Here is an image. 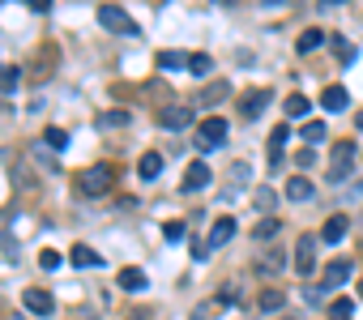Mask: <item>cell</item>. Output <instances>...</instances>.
Wrapping results in <instances>:
<instances>
[{
  "instance_id": "6da1fadb",
  "label": "cell",
  "mask_w": 363,
  "mask_h": 320,
  "mask_svg": "<svg viewBox=\"0 0 363 320\" xmlns=\"http://www.w3.org/2000/svg\"><path fill=\"white\" fill-rule=\"evenodd\" d=\"M111 167L107 162H99V167H86V171H77V192L82 196H107L111 192Z\"/></svg>"
},
{
  "instance_id": "7a4b0ae2",
  "label": "cell",
  "mask_w": 363,
  "mask_h": 320,
  "mask_svg": "<svg viewBox=\"0 0 363 320\" xmlns=\"http://www.w3.org/2000/svg\"><path fill=\"white\" fill-rule=\"evenodd\" d=\"M351 167H355V145L351 141H337L333 145V158H329V184H346Z\"/></svg>"
},
{
  "instance_id": "3957f363",
  "label": "cell",
  "mask_w": 363,
  "mask_h": 320,
  "mask_svg": "<svg viewBox=\"0 0 363 320\" xmlns=\"http://www.w3.org/2000/svg\"><path fill=\"white\" fill-rule=\"evenodd\" d=\"M223 141H227V120L223 115H205L197 124V145L201 150H218Z\"/></svg>"
},
{
  "instance_id": "277c9868",
  "label": "cell",
  "mask_w": 363,
  "mask_h": 320,
  "mask_svg": "<svg viewBox=\"0 0 363 320\" xmlns=\"http://www.w3.org/2000/svg\"><path fill=\"white\" fill-rule=\"evenodd\" d=\"M99 26L111 30V35H137L133 17H129L124 9H115V5H103V9H99Z\"/></svg>"
},
{
  "instance_id": "5b68a950",
  "label": "cell",
  "mask_w": 363,
  "mask_h": 320,
  "mask_svg": "<svg viewBox=\"0 0 363 320\" xmlns=\"http://www.w3.org/2000/svg\"><path fill=\"white\" fill-rule=\"evenodd\" d=\"M295 269H299V278H308L312 269H317V235H299V243H295Z\"/></svg>"
},
{
  "instance_id": "8992f818",
  "label": "cell",
  "mask_w": 363,
  "mask_h": 320,
  "mask_svg": "<svg viewBox=\"0 0 363 320\" xmlns=\"http://www.w3.org/2000/svg\"><path fill=\"white\" fill-rule=\"evenodd\" d=\"M21 303H26V312H35V316H52L56 312V299L43 286H26L21 290Z\"/></svg>"
},
{
  "instance_id": "52a82bcc",
  "label": "cell",
  "mask_w": 363,
  "mask_h": 320,
  "mask_svg": "<svg viewBox=\"0 0 363 320\" xmlns=\"http://www.w3.org/2000/svg\"><path fill=\"white\" fill-rule=\"evenodd\" d=\"M265 107H270V90H261V86L248 90L244 98H239V115H244V120H257Z\"/></svg>"
},
{
  "instance_id": "ba28073f",
  "label": "cell",
  "mask_w": 363,
  "mask_h": 320,
  "mask_svg": "<svg viewBox=\"0 0 363 320\" xmlns=\"http://www.w3.org/2000/svg\"><path fill=\"white\" fill-rule=\"evenodd\" d=\"M158 124H162L167 133L188 129V124H192V107H162V111H158Z\"/></svg>"
},
{
  "instance_id": "9c48e42d",
  "label": "cell",
  "mask_w": 363,
  "mask_h": 320,
  "mask_svg": "<svg viewBox=\"0 0 363 320\" xmlns=\"http://www.w3.org/2000/svg\"><path fill=\"white\" fill-rule=\"evenodd\" d=\"M210 167L205 162H188V171H184V192H201V188H210Z\"/></svg>"
},
{
  "instance_id": "30bf717a",
  "label": "cell",
  "mask_w": 363,
  "mask_h": 320,
  "mask_svg": "<svg viewBox=\"0 0 363 320\" xmlns=\"http://www.w3.org/2000/svg\"><path fill=\"white\" fill-rule=\"evenodd\" d=\"M351 261H333V265H325V274H321V286L325 290H333V286H342V282H351Z\"/></svg>"
},
{
  "instance_id": "8fae6325",
  "label": "cell",
  "mask_w": 363,
  "mask_h": 320,
  "mask_svg": "<svg viewBox=\"0 0 363 320\" xmlns=\"http://www.w3.org/2000/svg\"><path fill=\"white\" fill-rule=\"evenodd\" d=\"M231 235H235V218H218L214 231H210V239H205V248H210V252L223 248V243H231Z\"/></svg>"
},
{
  "instance_id": "7c38bea8",
  "label": "cell",
  "mask_w": 363,
  "mask_h": 320,
  "mask_svg": "<svg viewBox=\"0 0 363 320\" xmlns=\"http://www.w3.org/2000/svg\"><path fill=\"white\" fill-rule=\"evenodd\" d=\"M312 192H317V188H312V180L308 176H290V184H286V201H312Z\"/></svg>"
},
{
  "instance_id": "4fadbf2b",
  "label": "cell",
  "mask_w": 363,
  "mask_h": 320,
  "mask_svg": "<svg viewBox=\"0 0 363 320\" xmlns=\"http://www.w3.org/2000/svg\"><path fill=\"white\" fill-rule=\"evenodd\" d=\"M227 94H231V82H210V86L197 94V107H214V103H223Z\"/></svg>"
},
{
  "instance_id": "5bb4252c",
  "label": "cell",
  "mask_w": 363,
  "mask_h": 320,
  "mask_svg": "<svg viewBox=\"0 0 363 320\" xmlns=\"http://www.w3.org/2000/svg\"><path fill=\"white\" fill-rule=\"evenodd\" d=\"M346 231H351V223H346L342 214H333V218H325L321 239H325V243H337V239H346Z\"/></svg>"
},
{
  "instance_id": "9a60e30c",
  "label": "cell",
  "mask_w": 363,
  "mask_h": 320,
  "mask_svg": "<svg viewBox=\"0 0 363 320\" xmlns=\"http://www.w3.org/2000/svg\"><path fill=\"white\" fill-rule=\"evenodd\" d=\"M115 286L124 290V294H141V290H145V274H141V269H120Z\"/></svg>"
},
{
  "instance_id": "2e32d148",
  "label": "cell",
  "mask_w": 363,
  "mask_h": 320,
  "mask_svg": "<svg viewBox=\"0 0 363 320\" xmlns=\"http://www.w3.org/2000/svg\"><path fill=\"white\" fill-rule=\"evenodd\" d=\"M346 103H351V94L342 86H325V94H321V107L325 111H346Z\"/></svg>"
},
{
  "instance_id": "e0dca14e",
  "label": "cell",
  "mask_w": 363,
  "mask_h": 320,
  "mask_svg": "<svg viewBox=\"0 0 363 320\" xmlns=\"http://www.w3.org/2000/svg\"><path fill=\"white\" fill-rule=\"evenodd\" d=\"M158 171H162V154H158V150H150V154L137 158V176H141V180H158Z\"/></svg>"
},
{
  "instance_id": "ac0fdd59",
  "label": "cell",
  "mask_w": 363,
  "mask_h": 320,
  "mask_svg": "<svg viewBox=\"0 0 363 320\" xmlns=\"http://www.w3.org/2000/svg\"><path fill=\"white\" fill-rule=\"evenodd\" d=\"M68 261H73V265H77V269H90V265H94V269H99V265H103V256H99V252H94V248H90V243H77V248H73V252H68Z\"/></svg>"
},
{
  "instance_id": "d6986e66",
  "label": "cell",
  "mask_w": 363,
  "mask_h": 320,
  "mask_svg": "<svg viewBox=\"0 0 363 320\" xmlns=\"http://www.w3.org/2000/svg\"><path fill=\"white\" fill-rule=\"evenodd\" d=\"M282 111H286L290 120H304V115L312 111V103H308L304 94H286V103H282Z\"/></svg>"
},
{
  "instance_id": "ffe728a7",
  "label": "cell",
  "mask_w": 363,
  "mask_h": 320,
  "mask_svg": "<svg viewBox=\"0 0 363 320\" xmlns=\"http://www.w3.org/2000/svg\"><path fill=\"white\" fill-rule=\"evenodd\" d=\"M158 68H162V73H176V68H188V56H184V52H162V56H158Z\"/></svg>"
},
{
  "instance_id": "44dd1931",
  "label": "cell",
  "mask_w": 363,
  "mask_h": 320,
  "mask_svg": "<svg viewBox=\"0 0 363 320\" xmlns=\"http://www.w3.org/2000/svg\"><path fill=\"white\" fill-rule=\"evenodd\" d=\"M321 43H325V30H317V26H312V30H304V35H299V52L308 56V52H317Z\"/></svg>"
},
{
  "instance_id": "7402d4cb",
  "label": "cell",
  "mask_w": 363,
  "mask_h": 320,
  "mask_svg": "<svg viewBox=\"0 0 363 320\" xmlns=\"http://www.w3.org/2000/svg\"><path fill=\"white\" fill-rule=\"evenodd\" d=\"M282 303H286L282 290H261V312H282Z\"/></svg>"
},
{
  "instance_id": "603a6c76",
  "label": "cell",
  "mask_w": 363,
  "mask_h": 320,
  "mask_svg": "<svg viewBox=\"0 0 363 320\" xmlns=\"http://www.w3.org/2000/svg\"><path fill=\"white\" fill-rule=\"evenodd\" d=\"M299 137L312 145V141H325V120H308V124L299 129Z\"/></svg>"
},
{
  "instance_id": "cb8c5ba5",
  "label": "cell",
  "mask_w": 363,
  "mask_h": 320,
  "mask_svg": "<svg viewBox=\"0 0 363 320\" xmlns=\"http://www.w3.org/2000/svg\"><path fill=\"white\" fill-rule=\"evenodd\" d=\"M43 145H52V150H64V145H68V133L52 124V129H47V133H43Z\"/></svg>"
},
{
  "instance_id": "d4e9b609",
  "label": "cell",
  "mask_w": 363,
  "mask_h": 320,
  "mask_svg": "<svg viewBox=\"0 0 363 320\" xmlns=\"http://www.w3.org/2000/svg\"><path fill=\"white\" fill-rule=\"evenodd\" d=\"M282 265H286V256H282V252H265V256H261V274H278Z\"/></svg>"
},
{
  "instance_id": "484cf974",
  "label": "cell",
  "mask_w": 363,
  "mask_h": 320,
  "mask_svg": "<svg viewBox=\"0 0 363 320\" xmlns=\"http://www.w3.org/2000/svg\"><path fill=\"white\" fill-rule=\"evenodd\" d=\"M210 68H214V60H210V56H188V73H192V77H205Z\"/></svg>"
},
{
  "instance_id": "4316f807",
  "label": "cell",
  "mask_w": 363,
  "mask_h": 320,
  "mask_svg": "<svg viewBox=\"0 0 363 320\" xmlns=\"http://www.w3.org/2000/svg\"><path fill=\"white\" fill-rule=\"evenodd\" d=\"M231 180H235L231 188H244V184L252 180V167H248V162H235V167H231Z\"/></svg>"
},
{
  "instance_id": "83f0119b",
  "label": "cell",
  "mask_w": 363,
  "mask_h": 320,
  "mask_svg": "<svg viewBox=\"0 0 363 320\" xmlns=\"http://www.w3.org/2000/svg\"><path fill=\"white\" fill-rule=\"evenodd\" d=\"M329 43H333V47H337V56H342V64H355V47H351V43H346V39H342V35H333V39H329Z\"/></svg>"
},
{
  "instance_id": "f1b7e54d",
  "label": "cell",
  "mask_w": 363,
  "mask_h": 320,
  "mask_svg": "<svg viewBox=\"0 0 363 320\" xmlns=\"http://www.w3.org/2000/svg\"><path fill=\"white\" fill-rule=\"evenodd\" d=\"M252 235H257L261 243H265V239H274V235H278V218H265V223H257V231H252Z\"/></svg>"
},
{
  "instance_id": "f546056e",
  "label": "cell",
  "mask_w": 363,
  "mask_h": 320,
  "mask_svg": "<svg viewBox=\"0 0 363 320\" xmlns=\"http://www.w3.org/2000/svg\"><path fill=\"white\" fill-rule=\"evenodd\" d=\"M286 141H290V129H286V124H278V129L270 133V145H274V154H282V145H286Z\"/></svg>"
},
{
  "instance_id": "4dcf8cb0",
  "label": "cell",
  "mask_w": 363,
  "mask_h": 320,
  "mask_svg": "<svg viewBox=\"0 0 363 320\" xmlns=\"http://www.w3.org/2000/svg\"><path fill=\"white\" fill-rule=\"evenodd\" d=\"M60 261H64V256H60L56 248H43V256H39V265L47 269V274H52V269H60Z\"/></svg>"
},
{
  "instance_id": "1f68e13d",
  "label": "cell",
  "mask_w": 363,
  "mask_h": 320,
  "mask_svg": "<svg viewBox=\"0 0 363 320\" xmlns=\"http://www.w3.org/2000/svg\"><path fill=\"white\" fill-rule=\"evenodd\" d=\"M120 124H129V111H120V107H115V111L103 115V129H120Z\"/></svg>"
},
{
  "instance_id": "d6a6232c",
  "label": "cell",
  "mask_w": 363,
  "mask_h": 320,
  "mask_svg": "<svg viewBox=\"0 0 363 320\" xmlns=\"http://www.w3.org/2000/svg\"><path fill=\"white\" fill-rule=\"evenodd\" d=\"M351 312H355L351 299H333V316H337V320H351Z\"/></svg>"
},
{
  "instance_id": "836d02e7",
  "label": "cell",
  "mask_w": 363,
  "mask_h": 320,
  "mask_svg": "<svg viewBox=\"0 0 363 320\" xmlns=\"http://www.w3.org/2000/svg\"><path fill=\"white\" fill-rule=\"evenodd\" d=\"M162 239L180 243V239H184V223H167V227H162Z\"/></svg>"
},
{
  "instance_id": "e575fe53",
  "label": "cell",
  "mask_w": 363,
  "mask_h": 320,
  "mask_svg": "<svg viewBox=\"0 0 363 320\" xmlns=\"http://www.w3.org/2000/svg\"><path fill=\"white\" fill-rule=\"evenodd\" d=\"M0 90H17V68H5V73H0Z\"/></svg>"
},
{
  "instance_id": "d590c367",
  "label": "cell",
  "mask_w": 363,
  "mask_h": 320,
  "mask_svg": "<svg viewBox=\"0 0 363 320\" xmlns=\"http://www.w3.org/2000/svg\"><path fill=\"white\" fill-rule=\"evenodd\" d=\"M257 205H261V209H270V205H274V192H270V188H261V192H257Z\"/></svg>"
},
{
  "instance_id": "8d00e7d4",
  "label": "cell",
  "mask_w": 363,
  "mask_h": 320,
  "mask_svg": "<svg viewBox=\"0 0 363 320\" xmlns=\"http://www.w3.org/2000/svg\"><path fill=\"white\" fill-rule=\"evenodd\" d=\"M295 162H299V171H308L312 162H317V154H312V150H299V158H295Z\"/></svg>"
},
{
  "instance_id": "74e56055",
  "label": "cell",
  "mask_w": 363,
  "mask_h": 320,
  "mask_svg": "<svg viewBox=\"0 0 363 320\" xmlns=\"http://www.w3.org/2000/svg\"><path fill=\"white\" fill-rule=\"evenodd\" d=\"M26 5H30L35 13H47V9H52V0H26Z\"/></svg>"
},
{
  "instance_id": "f35d334b",
  "label": "cell",
  "mask_w": 363,
  "mask_h": 320,
  "mask_svg": "<svg viewBox=\"0 0 363 320\" xmlns=\"http://www.w3.org/2000/svg\"><path fill=\"white\" fill-rule=\"evenodd\" d=\"M346 0H321V13H329V9H342Z\"/></svg>"
},
{
  "instance_id": "ab89813d",
  "label": "cell",
  "mask_w": 363,
  "mask_h": 320,
  "mask_svg": "<svg viewBox=\"0 0 363 320\" xmlns=\"http://www.w3.org/2000/svg\"><path fill=\"white\" fill-rule=\"evenodd\" d=\"M265 5H286V0H265Z\"/></svg>"
},
{
  "instance_id": "60d3db41",
  "label": "cell",
  "mask_w": 363,
  "mask_h": 320,
  "mask_svg": "<svg viewBox=\"0 0 363 320\" xmlns=\"http://www.w3.org/2000/svg\"><path fill=\"white\" fill-rule=\"evenodd\" d=\"M359 299H363V282H359Z\"/></svg>"
}]
</instances>
